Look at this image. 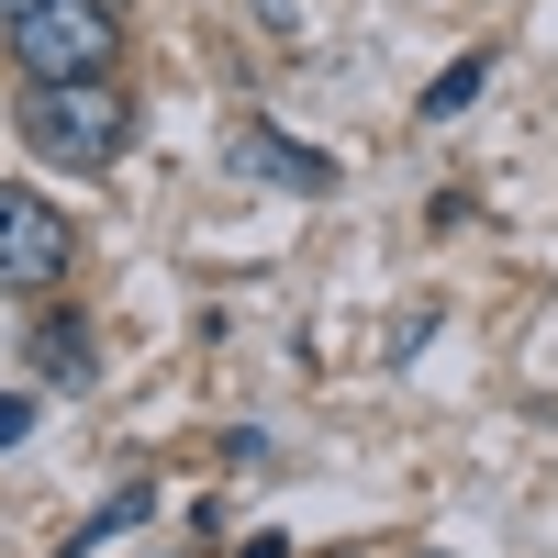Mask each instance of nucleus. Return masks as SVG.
<instances>
[{"instance_id": "1", "label": "nucleus", "mask_w": 558, "mask_h": 558, "mask_svg": "<svg viewBox=\"0 0 558 558\" xmlns=\"http://www.w3.org/2000/svg\"><path fill=\"white\" fill-rule=\"evenodd\" d=\"M23 146L34 157H57V168H123L134 146V89L123 78H23Z\"/></svg>"}, {"instance_id": "2", "label": "nucleus", "mask_w": 558, "mask_h": 558, "mask_svg": "<svg viewBox=\"0 0 558 558\" xmlns=\"http://www.w3.org/2000/svg\"><path fill=\"white\" fill-rule=\"evenodd\" d=\"M23 78H112L123 68V0H45V12L0 23Z\"/></svg>"}, {"instance_id": "3", "label": "nucleus", "mask_w": 558, "mask_h": 558, "mask_svg": "<svg viewBox=\"0 0 558 558\" xmlns=\"http://www.w3.org/2000/svg\"><path fill=\"white\" fill-rule=\"evenodd\" d=\"M68 268H78V223H68L57 202H34V191L0 179V291L34 302V291H57Z\"/></svg>"}, {"instance_id": "4", "label": "nucleus", "mask_w": 558, "mask_h": 558, "mask_svg": "<svg viewBox=\"0 0 558 558\" xmlns=\"http://www.w3.org/2000/svg\"><path fill=\"white\" fill-rule=\"evenodd\" d=\"M235 157L268 179V191H302V202H324V191H336V157H324V146H302V134H279V123H246V134H235Z\"/></svg>"}, {"instance_id": "5", "label": "nucleus", "mask_w": 558, "mask_h": 558, "mask_svg": "<svg viewBox=\"0 0 558 558\" xmlns=\"http://www.w3.org/2000/svg\"><path fill=\"white\" fill-rule=\"evenodd\" d=\"M34 357H45V380H57V391H89V380H101V368H89V324H78V313H45V324H34Z\"/></svg>"}, {"instance_id": "6", "label": "nucleus", "mask_w": 558, "mask_h": 558, "mask_svg": "<svg viewBox=\"0 0 558 558\" xmlns=\"http://www.w3.org/2000/svg\"><path fill=\"white\" fill-rule=\"evenodd\" d=\"M481 78H492V57H458V68L425 89V112H436V123H447V112H470V101H481Z\"/></svg>"}, {"instance_id": "7", "label": "nucleus", "mask_w": 558, "mask_h": 558, "mask_svg": "<svg viewBox=\"0 0 558 558\" xmlns=\"http://www.w3.org/2000/svg\"><path fill=\"white\" fill-rule=\"evenodd\" d=\"M12 436H34V402H23V391H0V447H12Z\"/></svg>"}, {"instance_id": "8", "label": "nucleus", "mask_w": 558, "mask_h": 558, "mask_svg": "<svg viewBox=\"0 0 558 558\" xmlns=\"http://www.w3.org/2000/svg\"><path fill=\"white\" fill-rule=\"evenodd\" d=\"M23 12H45V0H0V23H23Z\"/></svg>"}]
</instances>
